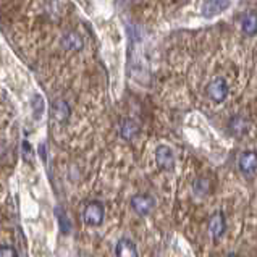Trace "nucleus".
<instances>
[{"mask_svg": "<svg viewBox=\"0 0 257 257\" xmlns=\"http://www.w3.org/2000/svg\"><path fill=\"white\" fill-rule=\"evenodd\" d=\"M63 46L67 47L68 50H79V49L83 47V41H81V38H79L76 33H70V34L65 36Z\"/></svg>", "mask_w": 257, "mask_h": 257, "instance_id": "f8f14e48", "label": "nucleus"}, {"mask_svg": "<svg viewBox=\"0 0 257 257\" xmlns=\"http://www.w3.org/2000/svg\"><path fill=\"white\" fill-rule=\"evenodd\" d=\"M241 28L247 36H254L257 33V15L255 13H247L241 21Z\"/></svg>", "mask_w": 257, "mask_h": 257, "instance_id": "9d476101", "label": "nucleus"}, {"mask_svg": "<svg viewBox=\"0 0 257 257\" xmlns=\"http://www.w3.org/2000/svg\"><path fill=\"white\" fill-rule=\"evenodd\" d=\"M225 226H226V223H225V217H223V214H220V212H217V214L210 218L209 231L212 233V236L218 238V236H222V234H223Z\"/></svg>", "mask_w": 257, "mask_h": 257, "instance_id": "1a4fd4ad", "label": "nucleus"}, {"mask_svg": "<svg viewBox=\"0 0 257 257\" xmlns=\"http://www.w3.org/2000/svg\"><path fill=\"white\" fill-rule=\"evenodd\" d=\"M57 217H58V226H60V231L63 234H68L71 231V223H70L67 214H65L63 210H58L57 209Z\"/></svg>", "mask_w": 257, "mask_h": 257, "instance_id": "ddd939ff", "label": "nucleus"}, {"mask_svg": "<svg viewBox=\"0 0 257 257\" xmlns=\"http://www.w3.org/2000/svg\"><path fill=\"white\" fill-rule=\"evenodd\" d=\"M156 162L159 165V168L162 170L170 172L175 168V154L172 151V148H168L165 144H160L156 149Z\"/></svg>", "mask_w": 257, "mask_h": 257, "instance_id": "20e7f679", "label": "nucleus"}, {"mask_svg": "<svg viewBox=\"0 0 257 257\" xmlns=\"http://www.w3.org/2000/svg\"><path fill=\"white\" fill-rule=\"evenodd\" d=\"M139 131V126L138 123L133 121V120H124L123 124H121V138L126 139V141H130V139H133Z\"/></svg>", "mask_w": 257, "mask_h": 257, "instance_id": "9b49d317", "label": "nucleus"}, {"mask_svg": "<svg viewBox=\"0 0 257 257\" xmlns=\"http://www.w3.org/2000/svg\"><path fill=\"white\" fill-rule=\"evenodd\" d=\"M52 115L57 121H67L70 118V105L65 100H55L52 105Z\"/></svg>", "mask_w": 257, "mask_h": 257, "instance_id": "6e6552de", "label": "nucleus"}, {"mask_svg": "<svg viewBox=\"0 0 257 257\" xmlns=\"http://www.w3.org/2000/svg\"><path fill=\"white\" fill-rule=\"evenodd\" d=\"M230 257H234V255H230Z\"/></svg>", "mask_w": 257, "mask_h": 257, "instance_id": "dca6fc26", "label": "nucleus"}, {"mask_svg": "<svg viewBox=\"0 0 257 257\" xmlns=\"http://www.w3.org/2000/svg\"><path fill=\"white\" fill-rule=\"evenodd\" d=\"M238 165H239V170L244 175H254L257 170V154L252 151L243 152L239 156Z\"/></svg>", "mask_w": 257, "mask_h": 257, "instance_id": "0eeeda50", "label": "nucleus"}, {"mask_svg": "<svg viewBox=\"0 0 257 257\" xmlns=\"http://www.w3.org/2000/svg\"><path fill=\"white\" fill-rule=\"evenodd\" d=\"M115 257H139L135 241L130 238H120L115 244Z\"/></svg>", "mask_w": 257, "mask_h": 257, "instance_id": "423d86ee", "label": "nucleus"}, {"mask_svg": "<svg viewBox=\"0 0 257 257\" xmlns=\"http://www.w3.org/2000/svg\"><path fill=\"white\" fill-rule=\"evenodd\" d=\"M131 207L138 215H149L152 209L156 207V201L149 194H136L131 197Z\"/></svg>", "mask_w": 257, "mask_h": 257, "instance_id": "7ed1b4c3", "label": "nucleus"}, {"mask_svg": "<svg viewBox=\"0 0 257 257\" xmlns=\"http://www.w3.org/2000/svg\"><path fill=\"white\" fill-rule=\"evenodd\" d=\"M231 7V0H205L202 4L201 13L204 18L212 20L218 17V15L225 13Z\"/></svg>", "mask_w": 257, "mask_h": 257, "instance_id": "f03ea898", "label": "nucleus"}, {"mask_svg": "<svg viewBox=\"0 0 257 257\" xmlns=\"http://www.w3.org/2000/svg\"><path fill=\"white\" fill-rule=\"evenodd\" d=\"M104 217H105L104 204L99 201L87 202V205L84 207V212H83L84 223L91 225V226H99L102 222H104Z\"/></svg>", "mask_w": 257, "mask_h": 257, "instance_id": "f257e3e1", "label": "nucleus"}, {"mask_svg": "<svg viewBox=\"0 0 257 257\" xmlns=\"http://www.w3.org/2000/svg\"><path fill=\"white\" fill-rule=\"evenodd\" d=\"M0 257H18V254L10 246H0Z\"/></svg>", "mask_w": 257, "mask_h": 257, "instance_id": "2eb2a0df", "label": "nucleus"}, {"mask_svg": "<svg viewBox=\"0 0 257 257\" xmlns=\"http://www.w3.org/2000/svg\"><path fill=\"white\" fill-rule=\"evenodd\" d=\"M207 94L214 102H223L228 95V84L223 78H215L212 79L207 86Z\"/></svg>", "mask_w": 257, "mask_h": 257, "instance_id": "39448f33", "label": "nucleus"}, {"mask_svg": "<svg viewBox=\"0 0 257 257\" xmlns=\"http://www.w3.org/2000/svg\"><path fill=\"white\" fill-rule=\"evenodd\" d=\"M231 128L234 130V133H243V131L246 130V121L238 116V118H234L231 121Z\"/></svg>", "mask_w": 257, "mask_h": 257, "instance_id": "4468645a", "label": "nucleus"}]
</instances>
